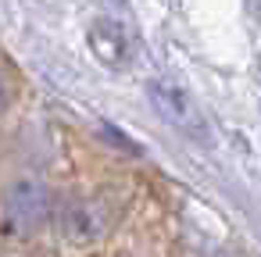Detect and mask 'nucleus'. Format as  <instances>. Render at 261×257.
I'll list each match as a JSON object with an SVG mask.
<instances>
[{
  "label": "nucleus",
  "mask_w": 261,
  "mask_h": 257,
  "mask_svg": "<svg viewBox=\"0 0 261 257\" xmlns=\"http://www.w3.org/2000/svg\"><path fill=\"white\" fill-rule=\"evenodd\" d=\"M65 229L72 239H97L104 232V214L93 204H72L65 214Z\"/></svg>",
  "instance_id": "nucleus-3"
},
{
  "label": "nucleus",
  "mask_w": 261,
  "mask_h": 257,
  "mask_svg": "<svg viewBox=\"0 0 261 257\" xmlns=\"http://www.w3.org/2000/svg\"><path fill=\"white\" fill-rule=\"evenodd\" d=\"M0 104H4V82H0Z\"/></svg>",
  "instance_id": "nucleus-4"
},
{
  "label": "nucleus",
  "mask_w": 261,
  "mask_h": 257,
  "mask_svg": "<svg viewBox=\"0 0 261 257\" xmlns=\"http://www.w3.org/2000/svg\"><path fill=\"white\" fill-rule=\"evenodd\" d=\"M147 93H150L154 111H158L168 125H175V129L186 132L190 139H204V136H207V122H204V115H200V107L193 104L190 93H182V90L172 86V82H150Z\"/></svg>",
  "instance_id": "nucleus-1"
},
{
  "label": "nucleus",
  "mask_w": 261,
  "mask_h": 257,
  "mask_svg": "<svg viewBox=\"0 0 261 257\" xmlns=\"http://www.w3.org/2000/svg\"><path fill=\"white\" fill-rule=\"evenodd\" d=\"M47 218V193L33 179H18L4 196V225L11 232H33Z\"/></svg>",
  "instance_id": "nucleus-2"
}]
</instances>
